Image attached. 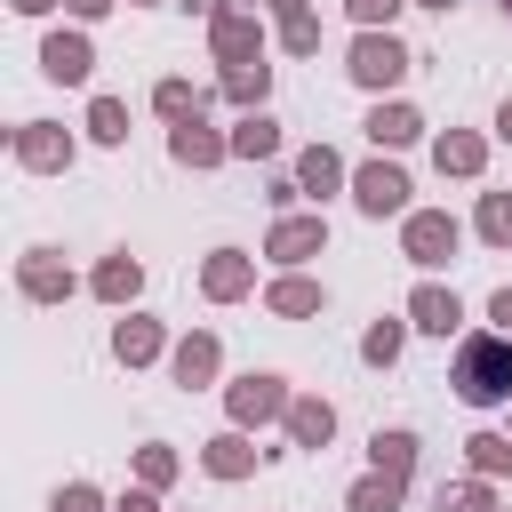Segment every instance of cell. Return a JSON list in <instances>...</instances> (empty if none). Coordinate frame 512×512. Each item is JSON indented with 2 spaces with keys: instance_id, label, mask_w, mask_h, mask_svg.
Here are the masks:
<instances>
[{
  "instance_id": "cell-1",
  "label": "cell",
  "mask_w": 512,
  "mask_h": 512,
  "mask_svg": "<svg viewBox=\"0 0 512 512\" xmlns=\"http://www.w3.org/2000/svg\"><path fill=\"white\" fill-rule=\"evenodd\" d=\"M456 392H464L472 408L504 400V392H512V344H504V336H472V344L456 352Z\"/></svg>"
},
{
  "instance_id": "cell-2",
  "label": "cell",
  "mask_w": 512,
  "mask_h": 512,
  "mask_svg": "<svg viewBox=\"0 0 512 512\" xmlns=\"http://www.w3.org/2000/svg\"><path fill=\"white\" fill-rule=\"evenodd\" d=\"M408 72V56H400V40L392 32H368L360 48H352V80H368V88H392Z\"/></svg>"
},
{
  "instance_id": "cell-3",
  "label": "cell",
  "mask_w": 512,
  "mask_h": 512,
  "mask_svg": "<svg viewBox=\"0 0 512 512\" xmlns=\"http://www.w3.org/2000/svg\"><path fill=\"white\" fill-rule=\"evenodd\" d=\"M400 200H408V176L400 168H360V208L368 216H392Z\"/></svg>"
},
{
  "instance_id": "cell-4",
  "label": "cell",
  "mask_w": 512,
  "mask_h": 512,
  "mask_svg": "<svg viewBox=\"0 0 512 512\" xmlns=\"http://www.w3.org/2000/svg\"><path fill=\"white\" fill-rule=\"evenodd\" d=\"M448 248H456V224H448V216H416V224H408V256H416V264H440Z\"/></svg>"
},
{
  "instance_id": "cell-5",
  "label": "cell",
  "mask_w": 512,
  "mask_h": 512,
  "mask_svg": "<svg viewBox=\"0 0 512 512\" xmlns=\"http://www.w3.org/2000/svg\"><path fill=\"white\" fill-rule=\"evenodd\" d=\"M280 408V376H248V384H232V416H272Z\"/></svg>"
},
{
  "instance_id": "cell-6",
  "label": "cell",
  "mask_w": 512,
  "mask_h": 512,
  "mask_svg": "<svg viewBox=\"0 0 512 512\" xmlns=\"http://www.w3.org/2000/svg\"><path fill=\"white\" fill-rule=\"evenodd\" d=\"M40 64H48V72H56V80H88V40H64V32H56V40H48V56H40Z\"/></svg>"
},
{
  "instance_id": "cell-7",
  "label": "cell",
  "mask_w": 512,
  "mask_h": 512,
  "mask_svg": "<svg viewBox=\"0 0 512 512\" xmlns=\"http://www.w3.org/2000/svg\"><path fill=\"white\" fill-rule=\"evenodd\" d=\"M416 328H456V296H440V288H416Z\"/></svg>"
},
{
  "instance_id": "cell-8",
  "label": "cell",
  "mask_w": 512,
  "mask_h": 512,
  "mask_svg": "<svg viewBox=\"0 0 512 512\" xmlns=\"http://www.w3.org/2000/svg\"><path fill=\"white\" fill-rule=\"evenodd\" d=\"M288 424H296V440H304V448H320V440H328V424H336V416H328V408H320V400H296V408H288Z\"/></svg>"
},
{
  "instance_id": "cell-9",
  "label": "cell",
  "mask_w": 512,
  "mask_h": 512,
  "mask_svg": "<svg viewBox=\"0 0 512 512\" xmlns=\"http://www.w3.org/2000/svg\"><path fill=\"white\" fill-rule=\"evenodd\" d=\"M400 504V472H384V480H360L352 488V512H392Z\"/></svg>"
},
{
  "instance_id": "cell-10",
  "label": "cell",
  "mask_w": 512,
  "mask_h": 512,
  "mask_svg": "<svg viewBox=\"0 0 512 512\" xmlns=\"http://www.w3.org/2000/svg\"><path fill=\"white\" fill-rule=\"evenodd\" d=\"M368 136H376V144H408V136H416V112H400V104H384V112L368 120Z\"/></svg>"
},
{
  "instance_id": "cell-11",
  "label": "cell",
  "mask_w": 512,
  "mask_h": 512,
  "mask_svg": "<svg viewBox=\"0 0 512 512\" xmlns=\"http://www.w3.org/2000/svg\"><path fill=\"white\" fill-rule=\"evenodd\" d=\"M416 464V440L408 432H376V472H408Z\"/></svg>"
},
{
  "instance_id": "cell-12",
  "label": "cell",
  "mask_w": 512,
  "mask_h": 512,
  "mask_svg": "<svg viewBox=\"0 0 512 512\" xmlns=\"http://www.w3.org/2000/svg\"><path fill=\"white\" fill-rule=\"evenodd\" d=\"M216 152H224V144H216L200 120H184V128H176V160H216Z\"/></svg>"
},
{
  "instance_id": "cell-13",
  "label": "cell",
  "mask_w": 512,
  "mask_h": 512,
  "mask_svg": "<svg viewBox=\"0 0 512 512\" xmlns=\"http://www.w3.org/2000/svg\"><path fill=\"white\" fill-rule=\"evenodd\" d=\"M320 248V224H280L272 232V256H312Z\"/></svg>"
},
{
  "instance_id": "cell-14",
  "label": "cell",
  "mask_w": 512,
  "mask_h": 512,
  "mask_svg": "<svg viewBox=\"0 0 512 512\" xmlns=\"http://www.w3.org/2000/svg\"><path fill=\"white\" fill-rule=\"evenodd\" d=\"M208 368H216V344H208V336H192V344L176 352V376H184V384H200Z\"/></svg>"
},
{
  "instance_id": "cell-15",
  "label": "cell",
  "mask_w": 512,
  "mask_h": 512,
  "mask_svg": "<svg viewBox=\"0 0 512 512\" xmlns=\"http://www.w3.org/2000/svg\"><path fill=\"white\" fill-rule=\"evenodd\" d=\"M272 144H280V128H272L264 112H256V120H240V136H232V152H272Z\"/></svg>"
},
{
  "instance_id": "cell-16",
  "label": "cell",
  "mask_w": 512,
  "mask_h": 512,
  "mask_svg": "<svg viewBox=\"0 0 512 512\" xmlns=\"http://www.w3.org/2000/svg\"><path fill=\"white\" fill-rule=\"evenodd\" d=\"M272 304H280V312H312V304H320V288H312V280H280V288H272Z\"/></svg>"
},
{
  "instance_id": "cell-17",
  "label": "cell",
  "mask_w": 512,
  "mask_h": 512,
  "mask_svg": "<svg viewBox=\"0 0 512 512\" xmlns=\"http://www.w3.org/2000/svg\"><path fill=\"white\" fill-rule=\"evenodd\" d=\"M112 344H120V360H144V352H152V344H160V336H152V328H144V320H128V328H120V336H112Z\"/></svg>"
},
{
  "instance_id": "cell-18",
  "label": "cell",
  "mask_w": 512,
  "mask_h": 512,
  "mask_svg": "<svg viewBox=\"0 0 512 512\" xmlns=\"http://www.w3.org/2000/svg\"><path fill=\"white\" fill-rule=\"evenodd\" d=\"M472 456H480V472H504V464H512V440H496V432H480V440H472Z\"/></svg>"
},
{
  "instance_id": "cell-19",
  "label": "cell",
  "mask_w": 512,
  "mask_h": 512,
  "mask_svg": "<svg viewBox=\"0 0 512 512\" xmlns=\"http://www.w3.org/2000/svg\"><path fill=\"white\" fill-rule=\"evenodd\" d=\"M16 152H24L32 168H48V160H56V136H40V128H24V136H16Z\"/></svg>"
},
{
  "instance_id": "cell-20",
  "label": "cell",
  "mask_w": 512,
  "mask_h": 512,
  "mask_svg": "<svg viewBox=\"0 0 512 512\" xmlns=\"http://www.w3.org/2000/svg\"><path fill=\"white\" fill-rule=\"evenodd\" d=\"M440 168H480V144H472V136H448V144H440Z\"/></svg>"
},
{
  "instance_id": "cell-21",
  "label": "cell",
  "mask_w": 512,
  "mask_h": 512,
  "mask_svg": "<svg viewBox=\"0 0 512 512\" xmlns=\"http://www.w3.org/2000/svg\"><path fill=\"white\" fill-rule=\"evenodd\" d=\"M304 184L328 192V184H336V152H304Z\"/></svg>"
},
{
  "instance_id": "cell-22",
  "label": "cell",
  "mask_w": 512,
  "mask_h": 512,
  "mask_svg": "<svg viewBox=\"0 0 512 512\" xmlns=\"http://www.w3.org/2000/svg\"><path fill=\"white\" fill-rule=\"evenodd\" d=\"M240 280H248V272H240V256H216V264H208V288H216V296H232Z\"/></svg>"
},
{
  "instance_id": "cell-23",
  "label": "cell",
  "mask_w": 512,
  "mask_h": 512,
  "mask_svg": "<svg viewBox=\"0 0 512 512\" xmlns=\"http://www.w3.org/2000/svg\"><path fill=\"white\" fill-rule=\"evenodd\" d=\"M96 288H104V296H136V264H104Z\"/></svg>"
},
{
  "instance_id": "cell-24",
  "label": "cell",
  "mask_w": 512,
  "mask_h": 512,
  "mask_svg": "<svg viewBox=\"0 0 512 512\" xmlns=\"http://www.w3.org/2000/svg\"><path fill=\"white\" fill-rule=\"evenodd\" d=\"M480 232H488V240H512V200H488V208H480Z\"/></svg>"
},
{
  "instance_id": "cell-25",
  "label": "cell",
  "mask_w": 512,
  "mask_h": 512,
  "mask_svg": "<svg viewBox=\"0 0 512 512\" xmlns=\"http://www.w3.org/2000/svg\"><path fill=\"white\" fill-rule=\"evenodd\" d=\"M24 288H32V296H56L64 280H56V264H40V256H32V264H24Z\"/></svg>"
},
{
  "instance_id": "cell-26",
  "label": "cell",
  "mask_w": 512,
  "mask_h": 512,
  "mask_svg": "<svg viewBox=\"0 0 512 512\" xmlns=\"http://www.w3.org/2000/svg\"><path fill=\"white\" fill-rule=\"evenodd\" d=\"M240 464H248L240 440H216V448H208V472H240Z\"/></svg>"
},
{
  "instance_id": "cell-27",
  "label": "cell",
  "mask_w": 512,
  "mask_h": 512,
  "mask_svg": "<svg viewBox=\"0 0 512 512\" xmlns=\"http://www.w3.org/2000/svg\"><path fill=\"white\" fill-rule=\"evenodd\" d=\"M120 120H128V112H120V104H96V136H104V144H112V136H128V128H120Z\"/></svg>"
},
{
  "instance_id": "cell-28",
  "label": "cell",
  "mask_w": 512,
  "mask_h": 512,
  "mask_svg": "<svg viewBox=\"0 0 512 512\" xmlns=\"http://www.w3.org/2000/svg\"><path fill=\"white\" fill-rule=\"evenodd\" d=\"M392 352H400V328H392V320H384V328H376V336H368V360H392Z\"/></svg>"
},
{
  "instance_id": "cell-29",
  "label": "cell",
  "mask_w": 512,
  "mask_h": 512,
  "mask_svg": "<svg viewBox=\"0 0 512 512\" xmlns=\"http://www.w3.org/2000/svg\"><path fill=\"white\" fill-rule=\"evenodd\" d=\"M440 512H480V488H456V496L440 488Z\"/></svg>"
},
{
  "instance_id": "cell-30",
  "label": "cell",
  "mask_w": 512,
  "mask_h": 512,
  "mask_svg": "<svg viewBox=\"0 0 512 512\" xmlns=\"http://www.w3.org/2000/svg\"><path fill=\"white\" fill-rule=\"evenodd\" d=\"M56 512H96V496H88V488H64V496H56Z\"/></svg>"
},
{
  "instance_id": "cell-31",
  "label": "cell",
  "mask_w": 512,
  "mask_h": 512,
  "mask_svg": "<svg viewBox=\"0 0 512 512\" xmlns=\"http://www.w3.org/2000/svg\"><path fill=\"white\" fill-rule=\"evenodd\" d=\"M352 8H360V16H368V24H376V16H392V8H400V0H352Z\"/></svg>"
},
{
  "instance_id": "cell-32",
  "label": "cell",
  "mask_w": 512,
  "mask_h": 512,
  "mask_svg": "<svg viewBox=\"0 0 512 512\" xmlns=\"http://www.w3.org/2000/svg\"><path fill=\"white\" fill-rule=\"evenodd\" d=\"M496 320H504V328H512V288H496Z\"/></svg>"
},
{
  "instance_id": "cell-33",
  "label": "cell",
  "mask_w": 512,
  "mask_h": 512,
  "mask_svg": "<svg viewBox=\"0 0 512 512\" xmlns=\"http://www.w3.org/2000/svg\"><path fill=\"white\" fill-rule=\"evenodd\" d=\"M72 8H80V16H104V8H112V0H72Z\"/></svg>"
},
{
  "instance_id": "cell-34",
  "label": "cell",
  "mask_w": 512,
  "mask_h": 512,
  "mask_svg": "<svg viewBox=\"0 0 512 512\" xmlns=\"http://www.w3.org/2000/svg\"><path fill=\"white\" fill-rule=\"evenodd\" d=\"M120 512H152V496H128V504H120Z\"/></svg>"
},
{
  "instance_id": "cell-35",
  "label": "cell",
  "mask_w": 512,
  "mask_h": 512,
  "mask_svg": "<svg viewBox=\"0 0 512 512\" xmlns=\"http://www.w3.org/2000/svg\"><path fill=\"white\" fill-rule=\"evenodd\" d=\"M272 8H288V16H296V8H304V0H272Z\"/></svg>"
},
{
  "instance_id": "cell-36",
  "label": "cell",
  "mask_w": 512,
  "mask_h": 512,
  "mask_svg": "<svg viewBox=\"0 0 512 512\" xmlns=\"http://www.w3.org/2000/svg\"><path fill=\"white\" fill-rule=\"evenodd\" d=\"M496 128H504V136H512V104H504V120H496Z\"/></svg>"
},
{
  "instance_id": "cell-37",
  "label": "cell",
  "mask_w": 512,
  "mask_h": 512,
  "mask_svg": "<svg viewBox=\"0 0 512 512\" xmlns=\"http://www.w3.org/2000/svg\"><path fill=\"white\" fill-rule=\"evenodd\" d=\"M424 8H456V0H424Z\"/></svg>"
},
{
  "instance_id": "cell-38",
  "label": "cell",
  "mask_w": 512,
  "mask_h": 512,
  "mask_svg": "<svg viewBox=\"0 0 512 512\" xmlns=\"http://www.w3.org/2000/svg\"><path fill=\"white\" fill-rule=\"evenodd\" d=\"M504 8H512V0H504Z\"/></svg>"
}]
</instances>
